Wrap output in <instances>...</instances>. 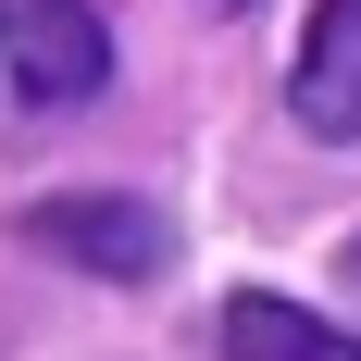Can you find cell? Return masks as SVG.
Masks as SVG:
<instances>
[{"label":"cell","mask_w":361,"mask_h":361,"mask_svg":"<svg viewBox=\"0 0 361 361\" xmlns=\"http://www.w3.org/2000/svg\"><path fill=\"white\" fill-rule=\"evenodd\" d=\"M112 75V25L87 0H0V100L13 112H63Z\"/></svg>","instance_id":"obj_1"},{"label":"cell","mask_w":361,"mask_h":361,"mask_svg":"<svg viewBox=\"0 0 361 361\" xmlns=\"http://www.w3.org/2000/svg\"><path fill=\"white\" fill-rule=\"evenodd\" d=\"M25 237H37V250H63V262H87V274H125V287L175 274V224L149 212V200H37Z\"/></svg>","instance_id":"obj_2"},{"label":"cell","mask_w":361,"mask_h":361,"mask_svg":"<svg viewBox=\"0 0 361 361\" xmlns=\"http://www.w3.org/2000/svg\"><path fill=\"white\" fill-rule=\"evenodd\" d=\"M287 112L312 125V137L361 149V0H312L299 63H287Z\"/></svg>","instance_id":"obj_3"},{"label":"cell","mask_w":361,"mask_h":361,"mask_svg":"<svg viewBox=\"0 0 361 361\" xmlns=\"http://www.w3.org/2000/svg\"><path fill=\"white\" fill-rule=\"evenodd\" d=\"M212 336H224V361H361L349 324H324V312H299V299H274V287H237L212 312Z\"/></svg>","instance_id":"obj_4"},{"label":"cell","mask_w":361,"mask_h":361,"mask_svg":"<svg viewBox=\"0 0 361 361\" xmlns=\"http://www.w3.org/2000/svg\"><path fill=\"white\" fill-rule=\"evenodd\" d=\"M349 287H361V237H349Z\"/></svg>","instance_id":"obj_5"}]
</instances>
